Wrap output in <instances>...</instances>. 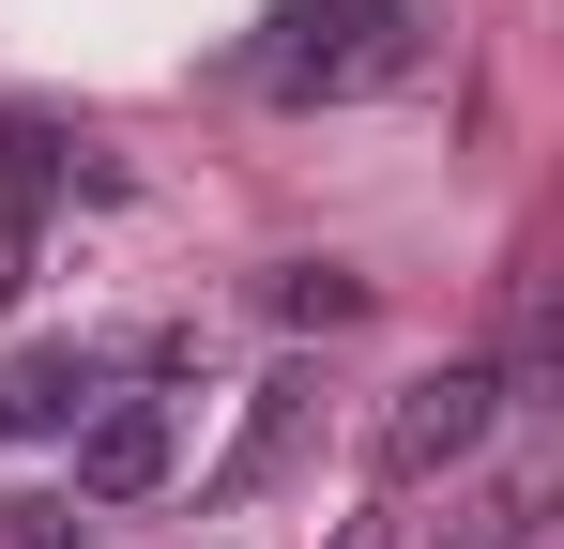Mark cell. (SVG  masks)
<instances>
[{
	"instance_id": "1",
	"label": "cell",
	"mask_w": 564,
	"mask_h": 549,
	"mask_svg": "<svg viewBox=\"0 0 564 549\" xmlns=\"http://www.w3.org/2000/svg\"><path fill=\"white\" fill-rule=\"evenodd\" d=\"M488 428H503V366H443V381H412V397L381 412V473H397V488H412V473H458Z\"/></svg>"
},
{
	"instance_id": "2",
	"label": "cell",
	"mask_w": 564,
	"mask_h": 549,
	"mask_svg": "<svg viewBox=\"0 0 564 549\" xmlns=\"http://www.w3.org/2000/svg\"><path fill=\"white\" fill-rule=\"evenodd\" d=\"M153 473H169V412H153V397H107L93 428H77V488H93V504H138Z\"/></svg>"
},
{
	"instance_id": "3",
	"label": "cell",
	"mask_w": 564,
	"mask_h": 549,
	"mask_svg": "<svg viewBox=\"0 0 564 549\" xmlns=\"http://www.w3.org/2000/svg\"><path fill=\"white\" fill-rule=\"evenodd\" d=\"M77 397H93V366H77V352L0 366V443H31V428H77Z\"/></svg>"
},
{
	"instance_id": "4",
	"label": "cell",
	"mask_w": 564,
	"mask_h": 549,
	"mask_svg": "<svg viewBox=\"0 0 564 549\" xmlns=\"http://www.w3.org/2000/svg\"><path fill=\"white\" fill-rule=\"evenodd\" d=\"M275 321H321V336H336V321H367V274H336V260H290V274H275Z\"/></svg>"
},
{
	"instance_id": "5",
	"label": "cell",
	"mask_w": 564,
	"mask_h": 549,
	"mask_svg": "<svg viewBox=\"0 0 564 549\" xmlns=\"http://www.w3.org/2000/svg\"><path fill=\"white\" fill-rule=\"evenodd\" d=\"M534 519H550V488H488L458 519V549H534Z\"/></svg>"
},
{
	"instance_id": "6",
	"label": "cell",
	"mask_w": 564,
	"mask_h": 549,
	"mask_svg": "<svg viewBox=\"0 0 564 549\" xmlns=\"http://www.w3.org/2000/svg\"><path fill=\"white\" fill-rule=\"evenodd\" d=\"M290 428H305V381H275V397H260V428H245V458H229V488H260V473L290 458Z\"/></svg>"
},
{
	"instance_id": "7",
	"label": "cell",
	"mask_w": 564,
	"mask_h": 549,
	"mask_svg": "<svg viewBox=\"0 0 564 549\" xmlns=\"http://www.w3.org/2000/svg\"><path fill=\"white\" fill-rule=\"evenodd\" d=\"M351 549H381V519H367V535H351Z\"/></svg>"
}]
</instances>
